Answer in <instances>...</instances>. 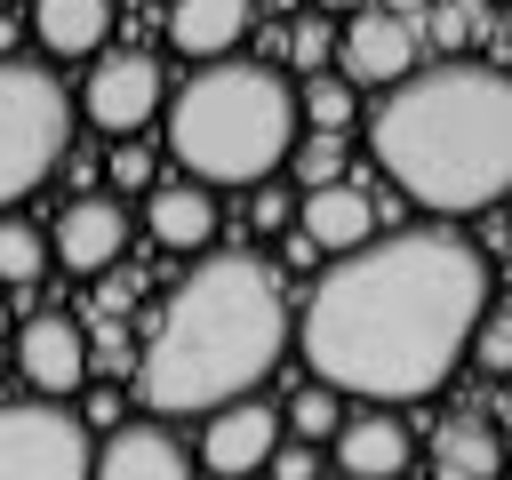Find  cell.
<instances>
[{"mask_svg": "<svg viewBox=\"0 0 512 480\" xmlns=\"http://www.w3.org/2000/svg\"><path fill=\"white\" fill-rule=\"evenodd\" d=\"M480 312H488V256L464 232L448 224L376 232L368 248L320 272L296 320V352L312 384L392 408L448 384Z\"/></svg>", "mask_w": 512, "mask_h": 480, "instance_id": "6da1fadb", "label": "cell"}, {"mask_svg": "<svg viewBox=\"0 0 512 480\" xmlns=\"http://www.w3.org/2000/svg\"><path fill=\"white\" fill-rule=\"evenodd\" d=\"M368 152L384 176L440 216L496 208L512 192V72L480 56H440L384 88L368 120Z\"/></svg>", "mask_w": 512, "mask_h": 480, "instance_id": "7a4b0ae2", "label": "cell"}, {"mask_svg": "<svg viewBox=\"0 0 512 480\" xmlns=\"http://www.w3.org/2000/svg\"><path fill=\"white\" fill-rule=\"evenodd\" d=\"M288 352V296L264 256H208L184 288H168L144 336V400L160 416H208L248 400Z\"/></svg>", "mask_w": 512, "mask_h": 480, "instance_id": "3957f363", "label": "cell"}, {"mask_svg": "<svg viewBox=\"0 0 512 480\" xmlns=\"http://www.w3.org/2000/svg\"><path fill=\"white\" fill-rule=\"evenodd\" d=\"M288 152H296V88L256 56L200 64L168 96V160H184V176L208 192L264 184L272 168H288Z\"/></svg>", "mask_w": 512, "mask_h": 480, "instance_id": "277c9868", "label": "cell"}, {"mask_svg": "<svg viewBox=\"0 0 512 480\" xmlns=\"http://www.w3.org/2000/svg\"><path fill=\"white\" fill-rule=\"evenodd\" d=\"M72 152V96L48 64L0 56V208L48 184V168Z\"/></svg>", "mask_w": 512, "mask_h": 480, "instance_id": "5b68a950", "label": "cell"}, {"mask_svg": "<svg viewBox=\"0 0 512 480\" xmlns=\"http://www.w3.org/2000/svg\"><path fill=\"white\" fill-rule=\"evenodd\" d=\"M96 440L56 400H0V480H88Z\"/></svg>", "mask_w": 512, "mask_h": 480, "instance_id": "8992f818", "label": "cell"}, {"mask_svg": "<svg viewBox=\"0 0 512 480\" xmlns=\"http://www.w3.org/2000/svg\"><path fill=\"white\" fill-rule=\"evenodd\" d=\"M168 112V80H160V64L144 56V48H104V56H88V80H80V120L88 128H104V136H136L144 120H160Z\"/></svg>", "mask_w": 512, "mask_h": 480, "instance_id": "52a82bcc", "label": "cell"}, {"mask_svg": "<svg viewBox=\"0 0 512 480\" xmlns=\"http://www.w3.org/2000/svg\"><path fill=\"white\" fill-rule=\"evenodd\" d=\"M16 368L40 400H72L88 384V328L72 312H32L16 328Z\"/></svg>", "mask_w": 512, "mask_h": 480, "instance_id": "ba28073f", "label": "cell"}, {"mask_svg": "<svg viewBox=\"0 0 512 480\" xmlns=\"http://www.w3.org/2000/svg\"><path fill=\"white\" fill-rule=\"evenodd\" d=\"M280 440H288V432H280V408H264V400L248 392V400L208 408L200 464H208L216 480H248V472H264V464H272V448H280Z\"/></svg>", "mask_w": 512, "mask_h": 480, "instance_id": "9c48e42d", "label": "cell"}, {"mask_svg": "<svg viewBox=\"0 0 512 480\" xmlns=\"http://www.w3.org/2000/svg\"><path fill=\"white\" fill-rule=\"evenodd\" d=\"M120 256H128V208L112 192L64 200V216L48 232V264H64V272H112Z\"/></svg>", "mask_w": 512, "mask_h": 480, "instance_id": "30bf717a", "label": "cell"}, {"mask_svg": "<svg viewBox=\"0 0 512 480\" xmlns=\"http://www.w3.org/2000/svg\"><path fill=\"white\" fill-rule=\"evenodd\" d=\"M336 48H344V80L352 88H400L416 72V24L408 16H384L376 0L336 32Z\"/></svg>", "mask_w": 512, "mask_h": 480, "instance_id": "8fae6325", "label": "cell"}, {"mask_svg": "<svg viewBox=\"0 0 512 480\" xmlns=\"http://www.w3.org/2000/svg\"><path fill=\"white\" fill-rule=\"evenodd\" d=\"M88 480H192V456L168 424H120L96 440Z\"/></svg>", "mask_w": 512, "mask_h": 480, "instance_id": "7c38bea8", "label": "cell"}, {"mask_svg": "<svg viewBox=\"0 0 512 480\" xmlns=\"http://www.w3.org/2000/svg\"><path fill=\"white\" fill-rule=\"evenodd\" d=\"M336 464H344V480H400L416 464V432L400 416H384V408L344 416L336 424Z\"/></svg>", "mask_w": 512, "mask_h": 480, "instance_id": "4fadbf2b", "label": "cell"}, {"mask_svg": "<svg viewBox=\"0 0 512 480\" xmlns=\"http://www.w3.org/2000/svg\"><path fill=\"white\" fill-rule=\"evenodd\" d=\"M296 232H304L320 256H352V248L376 240V200L352 192V184H320V192L296 200Z\"/></svg>", "mask_w": 512, "mask_h": 480, "instance_id": "5bb4252c", "label": "cell"}, {"mask_svg": "<svg viewBox=\"0 0 512 480\" xmlns=\"http://www.w3.org/2000/svg\"><path fill=\"white\" fill-rule=\"evenodd\" d=\"M248 0H168V48L184 64H224L248 40Z\"/></svg>", "mask_w": 512, "mask_h": 480, "instance_id": "9a60e30c", "label": "cell"}, {"mask_svg": "<svg viewBox=\"0 0 512 480\" xmlns=\"http://www.w3.org/2000/svg\"><path fill=\"white\" fill-rule=\"evenodd\" d=\"M144 232H152L160 248H176V256H200V248L216 240V192L192 184V176L152 184V200H144Z\"/></svg>", "mask_w": 512, "mask_h": 480, "instance_id": "2e32d148", "label": "cell"}, {"mask_svg": "<svg viewBox=\"0 0 512 480\" xmlns=\"http://www.w3.org/2000/svg\"><path fill=\"white\" fill-rule=\"evenodd\" d=\"M104 32H112V0H32V40L56 64L104 56Z\"/></svg>", "mask_w": 512, "mask_h": 480, "instance_id": "e0dca14e", "label": "cell"}, {"mask_svg": "<svg viewBox=\"0 0 512 480\" xmlns=\"http://www.w3.org/2000/svg\"><path fill=\"white\" fill-rule=\"evenodd\" d=\"M432 480H504V440H496V424H480V416L440 424V440H432Z\"/></svg>", "mask_w": 512, "mask_h": 480, "instance_id": "ac0fdd59", "label": "cell"}, {"mask_svg": "<svg viewBox=\"0 0 512 480\" xmlns=\"http://www.w3.org/2000/svg\"><path fill=\"white\" fill-rule=\"evenodd\" d=\"M360 120V96H352V80H336V72H312L304 88H296V128H312V136H344Z\"/></svg>", "mask_w": 512, "mask_h": 480, "instance_id": "d6986e66", "label": "cell"}, {"mask_svg": "<svg viewBox=\"0 0 512 480\" xmlns=\"http://www.w3.org/2000/svg\"><path fill=\"white\" fill-rule=\"evenodd\" d=\"M48 272V232L24 216H0V288H32Z\"/></svg>", "mask_w": 512, "mask_h": 480, "instance_id": "ffe728a7", "label": "cell"}, {"mask_svg": "<svg viewBox=\"0 0 512 480\" xmlns=\"http://www.w3.org/2000/svg\"><path fill=\"white\" fill-rule=\"evenodd\" d=\"M336 424H344V392H328V384H304V392L280 408V432H288V440H312V448L336 440Z\"/></svg>", "mask_w": 512, "mask_h": 480, "instance_id": "44dd1931", "label": "cell"}, {"mask_svg": "<svg viewBox=\"0 0 512 480\" xmlns=\"http://www.w3.org/2000/svg\"><path fill=\"white\" fill-rule=\"evenodd\" d=\"M464 360H472V368H488V376H512V304H488V312L472 320Z\"/></svg>", "mask_w": 512, "mask_h": 480, "instance_id": "7402d4cb", "label": "cell"}, {"mask_svg": "<svg viewBox=\"0 0 512 480\" xmlns=\"http://www.w3.org/2000/svg\"><path fill=\"white\" fill-rule=\"evenodd\" d=\"M288 168H296V184H304V192L336 184V168H344V136H304V144L288 152Z\"/></svg>", "mask_w": 512, "mask_h": 480, "instance_id": "603a6c76", "label": "cell"}, {"mask_svg": "<svg viewBox=\"0 0 512 480\" xmlns=\"http://www.w3.org/2000/svg\"><path fill=\"white\" fill-rule=\"evenodd\" d=\"M248 224H256V232H288V224H296L288 184H272V176H264V184H248Z\"/></svg>", "mask_w": 512, "mask_h": 480, "instance_id": "cb8c5ba5", "label": "cell"}, {"mask_svg": "<svg viewBox=\"0 0 512 480\" xmlns=\"http://www.w3.org/2000/svg\"><path fill=\"white\" fill-rule=\"evenodd\" d=\"M80 424L88 432H120L128 424V392L120 384H80Z\"/></svg>", "mask_w": 512, "mask_h": 480, "instance_id": "d4e9b609", "label": "cell"}, {"mask_svg": "<svg viewBox=\"0 0 512 480\" xmlns=\"http://www.w3.org/2000/svg\"><path fill=\"white\" fill-rule=\"evenodd\" d=\"M328 40H336V32H328V16H304V24H288V56H296V72H304V80L320 72Z\"/></svg>", "mask_w": 512, "mask_h": 480, "instance_id": "484cf974", "label": "cell"}, {"mask_svg": "<svg viewBox=\"0 0 512 480\" xmlns=\"http://www.w3.org/2000/svg\"><path fill=\"white\" fill-rule=\"evenodd\" d=\"M104 168H112V184H120V192H152V152H136V144H120V152H112Z\"/></svg>", "mask_w": 512, "mask_h": 480, "instance_id": "4316f807", "label": "cell"}, {"mask_svg": "<svg viewBox=\"0 0 512 480\" xmlns=\"http://www.w3.org/2000/svg\"><path fill=\"white\" fill-rule=\"evenodd\" d=\"M312 472H320V448L312 440H280L272 448V480H312Z\"/></svg>", "mask_w": 512, "mask_h": 480, "instance_id": "83f0119b", "label": "cell"}, {"mask_svg": "<svg viewBox=\"0 0 512 480\" xmlns=\"http://www.w3.org/2000/svg\"><path fill=\"white\" fill-rule=\"evenodd\" d=\"M368 0H312V16H360Z\"/></svg>", "mask_w": 512, "mask_h": 480, "instance_id": "f1b7e54d", "label": "cell"}, {"mask_svg": "<svg viewBox=\"0 0 512 480\" xmlns=\"http://www.w3.org/2000/svg\"><path fill=\"white\" fill-rule=\"evenodd\" d=\"M416 8H432V0H384V16H416Z\"/></svg>", "mask_w": 512, "mask_h": 480, "instance_id": "f546056e", "label": "cell"}, {"mask_svg": "<svg viewBox=\"0 0 512 480\" xmlns=\"http://www.w3.org/2000/svg\"><path fill=\"white\" fill-rule=\"evenodd\" d=\"M0 336H8V288H0Z\"/></svg>", "mask_w": 512, "mask_h": 480, "instance_id": "4dcf8cb0", "label": "cell"}, {"mask_svg": "<svg viewBox=\"0 0 512 480\" xmlns=\"http://www.w3.org/2000/svg\"><path fill=\"white\" fill-rule=\"evenodd\" d=\"M0 8H8V0H0Z\"/></svg>", "mask_w": 512, "mask_h": 480, "instance_id": "1f68e13d", "label": "cell"}, {"mask_svg": "<svg viewBox=\"0 0 512 480\" xmlns=\"http://www.w3.org/2000/svg\"><path fill=\"white\" fill-rule=\"evenodd\" d=\"M504 8H512V0H504Z\"/></svg>", "mask_w": 512, "mask_h": 480, "instance_id": "d6a6232c", "label": "cell"}]
</instances>
